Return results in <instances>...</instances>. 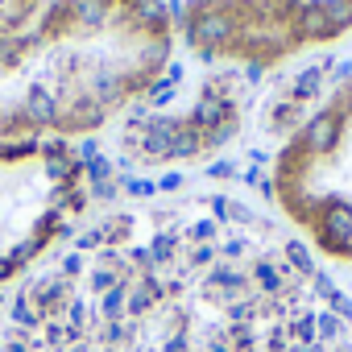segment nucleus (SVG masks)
Returning a JSON list of instances; mask_svg holds the SVG:
<instances>
[{
  "label": "nucleus",
  "instance_id": "nucleus-1",
  "mask_svg": "<svg viewBox=\"0 0 352 352\" xmlns=\"http://www.w3.org/2000/svg\"><path fill=\"white\" fill-rule=\"evenodd\" d=\"M0 352H352L290 232L228 195L112 208L21 282Z\"/></svg>",
  "mask_w": 352,
  "mask_h": 352
},
{
  "label": "nucleus",
  "instance_id": "nucleus-3",
  "mask_svg": "<svg viewBox=\"0 0 352 352\" xmlns=\"http://www.w3.org/2000/svg\"><path fill=\"white\" fill-rule=\"evenodd\" d=\"M270 191L302 245L352 265V75L286 133Z\"/></svg>",
  "mask_w": 352,
  "mask_h": 352
},
{
  "label": "nucleus",
  "instance_id": "nucleus-4",
  "mask_svg": "<svg viewBox=\"0 0 352 352\" xmlns=\"http://www.w3.org/2000/svg\"><path fill=\"white\" fill-rule=\"evenodd\" d=\"M179 42L204 67L270 71L352 30V0H187Z\"/></svg>",
  "mask_w": 352,
  "mask_h": 352
},
{
  "label": "nucleus",
  "instance_id": "nucleus-2",
  "mask_svg": "<svg viewBox=\"0 0 352 352\" xmlns=\"http://www.w3.org/2000/svg\"><path fill=\"white\" fill-rule=\"evenodd\" d=\"M166 0H0V141L87 137L174 63Z\"/></svg>",
  "mask_w": 352,
  "mask_h": 352
},
{
  "label": "nucleus",
  "instance_id": "nucleus-5",
  "mask_svg": "<svg viewBox=\"0 0 352 352\" xmlns=\"http://www.w3.org/2000/svg\"><path fill=\"white\" fill-rule=\"evenodd\" d=\"M91 179L67 141H0V290L75 236Z\"/></svg>",
  "mask_w": 352,
  "mask_h": 352
},
{
  "label": "nucleus",
  "instance_id": "nucleus-6",
  "mask_svg": "<svg viewBox=\"0 0 352 352\" xmlns=\"http://www.w3.org/2000/svg\"><path fill=\"white\" fill-rule=\"evenodd\" d=\"M212 75L187 91L174 96V104L162 108H137L124 120V149L137 162H174V157H191V153H208L220 141H228L236 133L241 120V83L236 75H220L216 67H208Z\"/></svg>",
  "mask_w": 352,
  "mask_h": 352
}]
</instances>
